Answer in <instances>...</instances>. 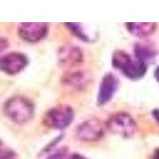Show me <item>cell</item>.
<instances>
[{"label":"cell","instance_id":"ac0fdd59","mask_svg":"<svg viewBox=\"0 0 159 159\" xmlns=\"http://www.w3.org/2000/svg\"><path fill=\"white\" fill-rule=\"evenodd\" d=\"M68 159H87L84 156L80 154H73L70 156Z\"/></svg>","mask_w":159,"mask_h":159},{"label":"cell","instance_id":"e0dca14e","mask_svg":"<svg viewBox=\"0 0 159 159\" xmlns=\"http://www.w3.org/2000/svg\"><path fill=\"white\" fill-rule=\"evenodd\" d=\"M152 116L154 118L156 121L159 123V109H154L153 111H152Z\"/></svg>","mask_w":159,"mask_h":159},{"label":"cell","instance_id":"5bb4252c","mask_svg":"<svg viewBox=\"0 0 159 159\" xmlns=\"http://www.w3.org/2000/svg\"><path fill=\"white\" fill-rule=\"evenodd\" d=\"M65 150H60V151H57L55 154H52L51 156H49L47 159H64L65 158Z\"/></svg>","mask_w":159,"mask_h":159},{"label":"cell","instance_id":"9c48e42d","mask_svg":"<svg viewBox=\"0 0 159 159\" xmlns=\"http://www.w3.org/2000/svg\"><path fill=\"white\" fill-rule=\"evenodd\" d=\"M58 56L60 61L65 65H75L80 63L83 60V53L81 50L73 45H67L61 48Z\"/></svg>","mask_w":159,"mask_h":159},{"label":"cell","instance_id":"4fadbf2b","mask_svg":"<svg viewBox=\"0 0 159 159\" xmlns=\"http://www.w3.org/2000/svg\"><path fill=\"white\" fill-rule=\"evenodd\" d=\"M134 52H135V57L147 65L149 61L154 59V56L156 55L154 49L150 48L148 45H143V44L136 45Z\"/></svg>","mask_w":159,"mask_h":159},{"label":"cell","instance_id":"ba28073f","mask_svg":"<svg viewBox=\"0 0 159 159\" xmlns=\"http://www.w3.org/2000/svg\"><path fill=\"white\" fill-rule=\"evenodd\" d=\"M119 80L114 74L111 72L106 73L99 84L97 95L98 104L104 105L110 102L119 89Z\"/></svg>","mask_w":159,"mask_h":159},{"label":"cell","instance_id":"d6986e66","mask_svg":"<svg viewBox=\"0 0 159 159\" xmlns=\"http://www.w3.org/2000/svg\"><path fill=\"white\" fill-rule=\"evenodd\" d=\"M154 77H155L157 83L159 84V66L156 68L155 70H154Z\"/></svg>","mask_w":159,"mask_h":159},{"label":"cell","instance_id":"7a4b0ae2","mask_svg":"<svg viewBox=\"0 0 159 159\" xmlns=\"http://www.w3.org/2000/svg\"><path fill=\"white\" fill-rule=\"evenodd\" d=\"M4 111L14 123L22 124L33 118L34 115V105L28 98L16 96L6 102Z\"/></svg>","mask_w":159,"mask_h":159},{"label":"cell","instance_id":"ffe728a7","mask_svg":"<svg viewBox=\"0 0 159 159\" xmlns=\"http://www.w3.org/2000/svg\"><path fill=\"white\" fill-rule=\"evenodd\" d=\"M153 159H159V148H157V150L154 152V156H153Z\"/></svg>","mask_w":159,"mask_h":159},{"label":"cell","instance_id":"30bf717a","mask_svg":"<svg viewBox=\"0 0 159 159\" xmlns=\"http://www.w3.org/2000/svg\"><path fill=\"white\" fill-rule=\"evenodd\" d=\"M67 27L72 32V34L83 40L85 42H94L98 37L96 30L89 28V25L83 23H67Z\"/></svg>","mask_w":159,"mask_h":159},{"label":"cell","instance_id":"7c38bea8","mask_svg":"<svg viewBox=\"0 0 159 159\" xmlns=\"http://www.w3.org/2000/svg\"><path fill=\"white\" fill-rule=\"evenodd\" d=\"M89 81V77L85 72L81 71H75L69 72L64 78V82L65 84L75 89H81Z\"/></svg>","mask_w":159,"mask_h":159},{"label":"cell","instance_id":"6da1fadb","mask_svg":"<svg viewBox=\"0 0 159 159\" xmlns=\"http://www.w3.org/2000/svg\"><path fill=\"white\" fill-rule=\"evenodd\" d=\"M111 64L124 76L130 80H139L143 77L147 71V65L133 58L123 50H117L112 55Z\"/></svg>","mask_w":159,"mask_h":159},{"label":"cell","instance_id":"2e32d148","mask_svg":"<svg viewBox=\"0 0 159 159\" xmlns=\"http://www.w3.org/2000/svg\"><path fill=\"white\" fill-rule=\"evenodd\" d=\"M8 46V42L5 38H0V52L5 50Z\"/></svg>","mask_w":159,"mask_h":159},{"label":"cell","instance_id":"8992f818","mask_svg":"<svg viewBox=\"0 0 159 159\" xmlns=\"http://www.w3.org/2000/svg\"><path fill=\"white\" fill-rule=\"evenodd\" d=\"M18 34L22 40L30 43L38 42L48 34L49 25L44 22H25L18 26Z\"/></svg>","mask_w":159,"mask_h":159},{"label":"cell","instance_id":"9a60e30c","mask_svg":"<svg viewBox=\"0 0 159 159\" xmlns=\"http://www.w3.org/2000/svg\"><path fill=\"white\" fill-rule=\"evenodd\" d=\"M0 159H17L15 155L11 152H4L0 154Z\"/></svg>","mask_w":159,"mask_h":159},{"label":"cell","instance_id":"52a82bcc","mask_svg":"<svg viewBox=\"0 0 159 159\" xmlns=\"http://www.w3.org/2000/svg\"><path fill=\"white\" fill-rule=\"evenodd\" d=\"M103 125L97 119L86 120L78 127L76 136L80 140L84 142H96L103 136Z\"/></svg>","mask_w":159,"mask_h":159},{"label":"cell","instance_id":"3957f363","mask_svg":"<svg viewBox=\"0 0 159 159\" xmlns=\"http://www.w3.org/2000/svg\"><path fill=\"white\" fill-rule=\"evenodd\" d=\"M74 119V111L69 105H57L48 111L43 117L45 126L54 130L69 127Z\"/></svg>","mask_w":159,"mask_h":159},{"label":"cell","instance_id":"277c9868","mask_svg":"<svg viewBox=\"0 0 159 159\" xmlns=\"http://www.w3.org/2000/svg\"><path fill=\"white\" fill-rule=\"evenodd\" d=\"M106 127L111 132L123 138L132 137L137 130L134 118L124 111L116 112L107 119Z\"/></svg>","mask_w":159,"mask_h":159},{"label":"cell","instance_id":"8fae6325","mask_svg":"<svg viewBox=\"0 0 159 159\" xmlns=\"http://www.w3.org/2000/svg\"><path fill=\"white\" fill-rule=\"evenodd\" d=\"M127 29L132 35L143 38L150 35L155 31L157 25L155 23H135L130 22L126 24Z\"/></svg>","mask_w":159,"mask_h":159},{"label":"cell","instance_id":"5b68a950","mask_svg":"<svg viewBox=\"0 0 159 159\" xmlns=\"http://www.w3.org/2000/svg\"><path fill=\"white\" fill-rule=\"evenodd\" d=\"M29 61L24 53L12 52L0 58V70L8 75H15L27 66Z\"/></svg>","mask_w":159,"mask_h":159}]
</instances>
